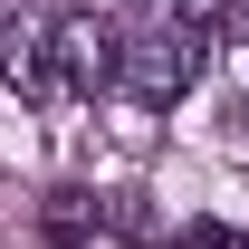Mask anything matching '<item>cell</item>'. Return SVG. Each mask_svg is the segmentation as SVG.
<instances>
[{"mask_svg":"<svg viewBox=\"0 0 249 249\" xmlns=\"http://www.w3.org/2000/svg\"><path fill=\"white\" fill-rule=\"evenodd\" d=\"M173 19H192L201 38H220V29H230V0H173Z\"/></svg>","mask_w":249,"mask_h":249,"instance_id":"3957f363","label":"cell"},{"mask_svg":"<svg viewBox=\"0 0 249 249\" xmlns=\"http://www.w3.org/2000/svg\"><path fill=\"white\" fill-rule=\"evenodd\" d=\"M230 67H240V96H249V29L230 38Z\"/></svg>","mask_w":249,"mask_h":249,"instance_id":"277c9868","label":"cell"},{"mask_svg":"<svg viewBox=\"0 0 249 249\" xmlns=\"http://www.w3.org/2000/svg\"><path fill=\"white\" fill-rule=\"evenodd\" d=\"M115 67H124V38L106 29L96 10H58V19H48V77H58V87L96 96V87H115Z\"/></svg>","mask_w":249,"mask_h":249,"instance_id":"7a4b0ae2","label":"cell"},{"mask_svg":"<svg viewBox=\"0 0 249 249\" xmlns=\"http://www.w3.org/2000/svg\"><path fill=\"white\" fill-rule=\"evenodd\" d=\"M201 48L211 38L192 29V19H163V29H144V38H124V87L144 96V106H182L192 96V77H201Z\"/></svg>","mask_w":249,"mask_h":249,"instance_id":"6da1fadb","label":"cell"}]
</instances>
